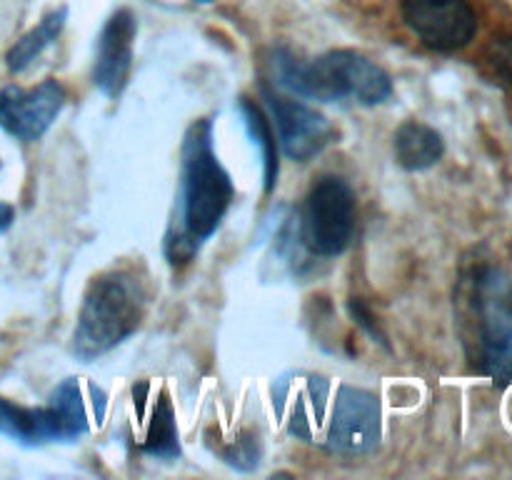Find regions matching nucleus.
I'll use <instances>...</instances> for the list:
<instances>
[{"label": "nucleus", "instance_id": "6", "mask_svg": "<svg viewBox=\"0 0 512 480\" xmlns=\"http://www.w3.org/2000/svg\"><path fill=\"white\" fill-rule=\"evenodd\" d=\"M355 233V193L343 178L325 175L310 188L300 215V238L315 255H338Z\"/></svg>", "mask_w": 512, "mask_h": 480}, {"label": "nucleus", "instance_id": "19", "mask_svg": "<svg viewBox=\"0 0 512 480\" xmlns=\"http://www.w3.org/2000/svg\"><path fill=\"white\" fill-rule=\"evenodd\" d=\"M200 3H210V0H200Z\"/></svg>", "mask_w": 512, "mask_h": 480}, {"label": "nucleus", "instance_id": "12", "mask_svg": "<svg viewBox=\"0 0 512 480\" xmlns=\"http://www.w3.org/2000/svg\"><path fill=\"white\" fill-rule=\"evenodd\" d=\"M445 153L440 133L430 125L408 120L395 133V158L405 170H425L438 163Z\"/></svg>", "mask_w": 512, "mask_h": 480}, {"label": "nucleus", "instance_id": "18", "mask_svg": "<svg viewBox=\"0 0 512 480\" xmlns=\"http://www.w3.org/2000/svg\"><path fill=\"white\" fill-rule=\"evenodd\" d=\"M13 220H15V210H13V205L0 203V233H3V230H8V228H10V225H13Z\"/></svg>", "mask_w": 512, "mask_h": 480}, {"label": "nucleus", "instance_id": "4", "mask_svg": "<svg viewBox=\"0 0 512 480\" xmlns=\"http://www.w3.org/2000/svg\"><path fill=\"white\" fill-rule=\"evenodd\" d=\"M145 313L143 285L125 270L100 275L90 285L78 315L73 350L78 358L93 360L123 343L140 325Z\"/></svg>", "mask_w": 512, "mask_h": 480}, {"label": "nucleus", "instance_id": "11", "mask_svg": "<svg viewBox=\"0 0 512 480\" xmlns=\"http://www.w3.org/2000/svg\"><path fill=\"white\" fill-rule=\"evenodd\" d=\"M135 30H138L135 15L130 10H118L100 33L93 80L110 98H118L128 83L130 65H133Z\"/></svg>", "mask_w": 512, "mask_h": 480}, {"label": "nucleus", "instance_id": "3", "mask_svg": "<svg viewBox=\"0 0 512 480\" xmlns=\"http://www.w3.org/2000/svg\"><path fill=\"white\" fill-rule=\"evenodd\" d=\"M470 358L495 385L512 383V285L500 270L480 268L463 285Z\"/></svg>", "mask_w": 512, "mask_h": 480}, {"label": "nucleus", "instance_id": "5", "mask_svg": "<svg viewBox=\"0 0 512 480\" xmlns=\"http://www.w3.org/2000/svg\"><path fill=\"white\" fill-rule=\"evenodd\" d=\"M0 433L23 445L80 438L88 433V415L75 380H65L50 398L48 408H23L0 398Z\"/></svg>", "mask_w": 512, "mask_h": 480}, {"label": "nucleus", "instance_id": "9", "mask_svg": "<svg viewBox=\"0 0 512 480\" xmlns=\"http://www.w3.org/2000/svg\"><path fill=\"white\" fill-rule=\"evenodd\" d=\"M263 98L268 103L270 113H273L280 148L290 160L305 163V160L315 158L333 143V125L318 110L308 108L300 100L283 98V95L273 93L270 88H263Z\"/></svg>", "mask_w": 512, "mask_h": 480}, {"label": "nucleus", "instance_id": "10", "mask_svg": "<svg viewBox=\"0 0 512 480\" xmlns=\"http://www.w3.org/2000/svg\"><path fill=\"white\" fill-rule=\"evenodd\" d=\"M65 90L55 80H43L35 88L0 90V128L23 143L43 138L63 110Z\"/></svg>", "mask_w": 512, "mask_h": 480}, {"label": "nucleus", "instance_id": "7", "mask_svg": "<svg viewBox=\"0 0 512 480\" xmlns=\"http://www.w3.org/2000/svg\"><path fill=\"white\" fill-rule=\"evenodd\" d=\"M325 445L330 453L345 458L373 453L380 445V405L375 395L343 385L335 398Z\"/></svg>", "mask_w": 512, "mask_h": 480}, {"label": "nucleus", "instance_id": "17", "mask_svg": "<svg viewBox=\"0 0 512 480\" xmlns=\"http://www.w3.org/2000/svg\"><path fill=\"white\" fill-rule=\"evenodd\" d=\"M235 445H238V450L233 448L230 453H225V458H228L230 465H238V468H243V460H248V468L258 465V445H255L253 438L235 440Z\"/></svg>", "mask_w": 512, "mask_h": 480}, {"label": "nucleus", "instance_id": "15", "mask_svg": "<svg viewBox=\"0 0 512 480\" xmlns=\"http://www.w3.org/2000/svg\"><path fill=\"white\" fill-rule=\"evenodd\" d=\"M240 108H243L245 125H248L250 135H253V140L260 145V150H263L265 190H268V193H270V190L275 188V183H278V150H275L273 128H270V123H268V120H265L263 110H260L258 105L250 103L248 98H243Z\"/></svg>", "mask_w": 512, "mask_h": 480}, {"label": "nucleus", "instance_id": "8", "mask_svg": "<svg viewBox=\"0 0 512 480\" xmlns=\"http://www.w3.org/2000/svg\"><path fill=\"white\" fill-rule=\"evenodd\" d=\"M408 28L433 50H460L473 40L478 18L468 0H403Z\"/></svg>", "mask_w": 512, "mask_h": 480}, {"label": "nucleus", "instance_id": "1", "mask_svg": "<svg viewBox=\"0 0 512 480\" xmlns=\"http://www.w3.org/2000/svg\"><path fill=\"white\" fill-rule=\"evenodd\" d=\"M210 138H213L210 123L203 120L190 128L185 140L178 210H175L173 230L165 240L170 263L188 260L218 230L220 220L233 203V183L215 158Z\"/></svg>", "mask_w": 512, "mask_h": 480}, {"label": "nucleus", "instance_id": "16", "mask_svg": "<svg viewBox=\"0 0 512 480\" xmlns=\"http://www.w3.org/2000/svg\"><path fill=\"white\" fill-rule=\"evenodd\" d=\"M495 75L512 88V38H495L488 53Z\"/></svg>", "mask_w": 512, "mask_h": 480}, {"label": "nucleus", "instance_id": "13", "mask_svg": "<svg viewBox=\"0 0 512 480\" xmlns=\"http://www.w3.org/2000/svg\"><path fill=\"white\" fill-rule=\"evenodd\" d=\"M65 18H68V10L65 8H58L55 13L45 15V18L40 20L38 28L25 33L23 38L8 50V58H5L8 60V68L13 70V73H23L28 65H33V60L58 38L60 30H63L65 25Z\"/></svg>", "mask_w": 512, "mask_h": 480}, {"label": "nucleus", "instance_id": "14", "mask_svg": "<svg viewBox=\"0 0 512 480\" xmlns=\"http://www.w3.org/2000/svg\"><path fill=\"white\" fill-rule=\"evenodd\" d=\"M143 448L148 455H155V458L163 460H173L180 455L173 405H170V400L165 398V395L158 400V405H155V413L153 420H150V430Z\"/></svg>", "mask_w": 512, "mask_h": 480}, {"label": "nucleus", "instance_id": "2", "mask_svg": "<svg viewBox=\"0 0 512 480\" xmlns=\"http://www.w3.org/2000/svg\"><path fill=\"white\" fill-rule=\"evenodd\" d=\"M275 65L280 85L310 100H355L360 105H380L393 95L390 75L353 50H333L310 63L280 53Z\"/></svg>", "mask_w": 512, "mask_h": 480}]
</instances>
